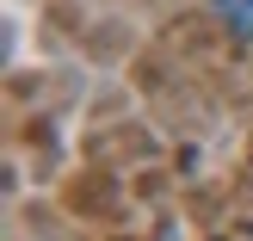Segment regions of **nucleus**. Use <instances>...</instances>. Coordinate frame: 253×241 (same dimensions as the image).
I'll return each instance as SVG.
<instances>
[{"label": "nucleus", "instance_id": "1", "mask_svg": "<svg viewBox=\"0 0 253 241\" xmlns=\"http://www.w3.org/2000/svg\"><path fill=\"white\" fill-rule=\"evenodd\" d=\"M216 19L229 25L235 37H253V0H216Z\"/></svg>", "mask_w": 253, "mask_h": 241}]
</instances>
